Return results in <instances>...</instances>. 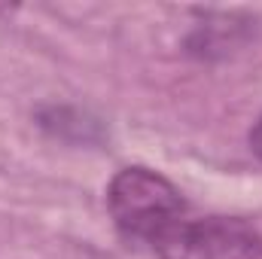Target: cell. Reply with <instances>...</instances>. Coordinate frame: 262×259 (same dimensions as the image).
<instances>
[{
  "instance_id": "3",
  "label": "cell",
  "mask_w": 262,
  "mask_h": 259,
  "mask_svg": "<svg viewBox=\"0 0 262 259\" xmlns=\"http://www.w3.org/2000/svg\"><path fill=\"white\" fill-rule=\"evenodd\" d=\"M250 153L262 162V116L253 122V128H250Z\"/></svg>"
},
{
  "instance_id": "2",
  "label": "cell",
  "mask_w": 262,
  "mask_h": 259,
  "mask_svg": "<svg viewBox=\"0 0 262 259\" xmlns=\"http://www.w3.org/2000/svg\"><path fill=\"white\" fill-rule=\"evenodd\" d=\"M159 259H262V235L241 217H180L152 247Z\"/></svg>"
},
{
  "instance_id": "1",
  "label": "cell",
  "mask_w": 262,
  "mask_h": 259,
  "mask_svg": "<svg viewBox=\"0 0 262 259\" xmlns=\"http://www.w3.org/2000/svg\"><path fill=\"white\" fill-rule=\"evenodd\" d=\"M107 207L122 238L146 247H152L180 217L189 213L180 189L165 174L143 165L125 168L113 177L107 189Z\"/></svg>"
}]
</instances>
